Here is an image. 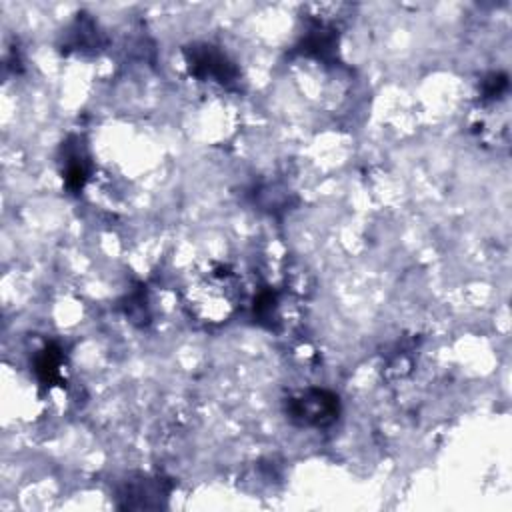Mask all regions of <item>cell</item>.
Returning <instances> with one entry per match:
<instances>
[{
    "label": "cell",
    "mask_w": 512,
    "mask_h": 512,
    "mask_svg": "<svg viewBox=\"0 0 512 512\" xmlns=\"http://www.w3.org/2000/svg\"><path fill=\"white\" fill-rule=\"evenodd\" d=\"M184 306L204 324L230 320L244 302V282L238 270L220 260H208L190 270L184 290Z\"/></svg>",
    "instance_id": "6da1fadb"
},
{
    "label": "cell",
    "mask_w": 512,
    "mask_h": 512,
    "mask_svg": "<svg viewBox=\"0 0 512 512\" xmlns=\"http://www.w3.org/2000/svg\"><path fill=\"white\" fill-rule=\"evenodd\" d=\"M340 412L338 396L324 388H306L286 402L288 418L306 428H326L336 422Z\"/></svg>",
    "instance_id": "7a4b0ae2"
},
{
    "label": "cell",
    "mask_w": 512,
    "mask_h": 512,
    "mask_svg": "<svg viewBox=\"0 0 512 512\" xmlns=\"http://www.w3.org/2000/svg\"><path fill=\"white\" fill-rule=\"evenodd\" d=\"M186 64L190 74L206 82L232 84L238 76V70L228 60V56L212 44H194L186 50Z\"/></svg>",
    "instance_id": "3957f363"
},
{
    "label": "cell",
    "mask_w": 512,
    "mask_h": 512,
    "mask_svg": "<svg viewBox=\"0 0 512 512\" xmlns=\"http://www.w3.org/2000/svg\"><path fill=\"white\" fill-rule=\"evenodd\" d=\"M64 356L56 344H48L34 360V372L44 386H56L64 380Z\"/></svg>",
    "instance_id": "277c9868"
},
{
    "label": "cell",
    "mask_w": 512,
    "mask_h": 512,
    "mask_svg": "<svg viewBox=\"0 0 512 512\" xmlns=\"http://www.w3.org/2000/svg\"><path fill=\"white\" fill-rule=\"evenodd\" d=\"M88 176V166L82 154H78V150H74L72 154L66 156V168H64V178H66V186L70 190H80L86 182Z\"/></svg>",
    "instance_id": "5b68a950"
}]
</instances>
